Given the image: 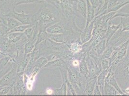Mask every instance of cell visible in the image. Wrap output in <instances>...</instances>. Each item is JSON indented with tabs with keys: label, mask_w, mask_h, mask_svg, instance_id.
<instances>
[{
	"label": "cell",
	"mask_w": 129,
	"mask_h": 96,
	"mask_svg": "<svg viewBox=\"0 0 129 96\" xmlns=\"http://www.w3.org/2000/svg\"><path fill=\"white\" fill-rule=\"evenodd\" d=\"M114 76L120 87L124 89L129 86V58L127 56L118 64L114 71Z\"/></svg>",
	"instance_id": "obj_1"
},
{
	"label": "cell",
	"mask_w": 129,
	"mask_h": 96,
	"mask_svg": "<svg viewBox=\"0 0 129 96\" xmlns=\"http://www.w3.org/2000/svg\"><path fill=\"white\" fill-rule=\"evenodd\" d=\"M35 16V18L44 25L49 23L51 26L59 21L54 16V13L47 8L40 9Z\"/></svg>",
	"instance_id": "obj_2"
},
{
	"label": "cell",
	"mask_w": 129,
	"mask_h": 96,
	"mask_svg": "<svg viewBox=\"0 0 129 96\" xmlns=\"http://www.w3.org/2000/svg\"><path fill=\"white\" fill-rule=\"evenodd\" d=\"M129 38V31H121V26L120 28L111 38L108 43V46H111L115 47H118L124 42Z\"/></svg>",
	"instance_id": "obj_3"
},
{
	"label": "cell",
	"mask_w": 129,
	"mask_h": 96,
	"mask_svg": "<svg viewBox=\"0 0 129 96\" xmlns=\"http://www.w3.org/2000/svg\"><path fill=\"white\" fill-rule=\"evenodd\" d=\"M85 61L89 72L88 78H96L98 75L101 72L102 70L98 67L96 62L88 55V54L86 55Z\"/></svg>",
	"instance_id": "obj_4"
},
{
	"label": "cell",
	"mask_w": 129,
	"mask_h": 96,
	"mask_svg": "<svg viewBox=\"0 0 129 96\" xmlns=\"http://www.w3.org/2000/svg\"><path fill=\"white\" fill-rule=\"evenodd\" d=\"M128 4L129 0H110L108 4V9L104 15L111 12H117Z\"/></svg>",
	"instance_id": "obj_5"
},
{
	"label": "cell",
	"mask_w": 129,
	"mask_h": 96,
	"mask_svg": "<svg viewBox=\"0 0 129 96\" xmlns=\"http://www.w3.org/2000/svg\"><path fill=\"white\" fill-rule=\"evenodd\" d=\"M7 16H10L16 19L18 21L21 22L23 25L31 24V16L25 14L24 12L19 13L15 11H13V12L9 14Z\"/></svg>",
	"instance_id": "obj_6"
},
{
	"label": "cell",
	"mask_w": 129,
	"mask_h": 96,
	"mask_svg": "<svg viewBox=\"0 0 129 96\" xmlns=\"http://www.w3.org/2000/svg\"><path fill=\"white\" fill-rule=\"evenodd\" d=\"M67 30H71L74 29L67 28L66 27H64V25L62 23V22L59 21L47 27L46 31L49 34H59L64 33Z\"/></svg>",
	"instance_id": "obj_7"
},
{
	"label": "cell",
	"mask_w": 129,
	"mask_h": 96,
	"mask_svg": "<svg viewBox=\"0 0 129 96\" xmlns=\"http://www.w3.org/2000/svg\"><path fill=\"white\" fill-rule=\"evenodd\" d=\"M93 20L89 24L88 27H84L80 34V39L82 44L88 41L92 37V32L93 29Z\"/></svg>",
	"instance_id": "obj_8"
},
{
	"label": "cell",
	"mask_w": 129,
	"mask_h": 96,
	"mask_svg": "<svg viewBox=\"0 0 129 96\" xmlns=\"http://www.w3.org/2000/svg\"><path fill=\"white\" fill-rule=\"evenodd\" d=\"M113 20H110L108 23V29L106 32L105 39L107 41V45L108 46V43L109 41L111 38L113 37V35L118 31V29L121 27V25L119 23L118 25H116L112 23Z\"/></svg>",
	"instance_id": "obj_9"
},
{
	"label": "cell",
	"mask_w": 129,
	"mask_h": 96,
	"mask_svg": "<svg viewBox=\"0 0 129 96\" xmlns=\"http://www.w3.org/2000/svg\"><path fill=\"white\" fill-rule=\"evenodd\" d=\"M96 82L97 77L94 78H87L86 80L85 86L83 92V95L88 96L93 95Z\"/></svg>",
	"instance_id": "obj_10"
},
{
	"label": "cell",
	"mask_w": 129,
	"mask_h": 96,
	"mask_svg": "<svg viewBox=\"0 0 129 96\" xmlns=\"http://www.w3.org/2000/svg\"><path fill=\"white\" fill-rule=\"evenodd\" d=\"M16 72L14 68L6 75H5L0 80V86H4L8 85H11V83H12L14 78L15 77Z\"/></svg>",
	"instance_id": "obj_11"
},
{
	"label": "cell",
	"mask_w": 129,
	"mask_h": 96,
	"mask_svg": "<svg viewBox=\"0 0 129 96\" xmlns=\"http://www.w3.org/2000/svg\"><path fill=\"white\" fill-rule=\"evenodd\" d=\"M76 11L80 16H82L86 20L87 10L86 0H77Z\"/></svg>",
	"instance_id": "obj_12"
},
{
	"label": "cell",
	"mask_w": 129,
	"mask_h": 96,
	"mask_svg": "<svg viewBox=\"0 0 129 96\" xmlns=\"http://www.w3.org/2000/svg\"><path fill=\"white\" fill-rule=\"evenodd\" d=\"M108 71H109V68L105 71H101V72L97 77V84L99 86L102 95H104L105 80L107 75H108Z\"/></svg>",
	"instance_id": "obj_13"
},
{
	"label": "cell",
	"mask_w": 129,
	"mask_h": 96,
	"mask_svg": "<svg viewBox=\"0 0 129 96\" xmlns=\"http://www.w3.org/2000/svg\"><path fill=\"white\" fill-rule=\"evenodd\" d=\"M48 37L50 40H52L55 42L59 43H67L68 38L67 36L64 33L59 34H49L48 33Z\"/></svg>",
	"instance_id": "obj_14"
},
{
	"label": "cell",
	"mask_w": 129,
	"mask_h": 96,
	"mask_svg": "<svg viewBox=\"0 0 129 96\" xmlns=\"http://www.w3.org/2000/svg\"><path fill=\"white\" fill-rule=\"evenodd\" d=\"M87 5V15L86 18V25L85 27H87L89 24L91 22L95 17V11L91 6V4L89 0H86Z\"/></svg>",
	"instance_id": "obj_15"
},
{
	"label": "cell",
	"mask_w": 129,
	"mask_h": 96,
	"mask_svg": "<svg viewBox=\"0 0 129 96\" xmlns=\"http://www.w3.org/2000/svg\"><path fill=\"white\" fill-rule=\"evenodd\" d=\"M67 67V64H66L64 60L62 59H56L53 60L48 62L43 68L47 67Z\"/></svg>",
	"instance_id": "obj_16"
},
{
	"label": "cell",
	"mask_w": 129,
	"mask_h": 96,
	"mask_svg": "<svg viewBox=\"0 0 129 96\" xmlns=\"http://www.w3.org/2000/svg\"><path fill=\"white\" fill-rule=\"evenodd\" d=\"M104 95H120L119 93L113 86L111 85L108 81L105 80Z\"/></svg>",
	"instance_id": "obj_17"
},
{
	"label": "cell",
	"mask_w": 129,
	"mask_h": 96,
	"mask_svg": "<svg viewBox=\"0 0 129 96\" xmlns=\"http://www.w3.org/2000/svg\"><path fill=\"white\" fill-rule=\"evenodd\" d=\"M30 54L25 55L24 58L22 60L21 62L20 63V64H19L16 70V72L18 75L19 74V75H21L23 73V72L27 68V66L29 61Z\"/></svg>",
	"instance_id": "obj_18"
},
{
	"label": "cell",
	"mask_w": 129,
	"mask_h": 96,
	"mask_svg": "<svg viewBox=\"0 0 129 96\" xmlns=\"http://www.w3.org/2000/svg\"><path fill=\"white\" fill-rule=\"evenodd\" d=\"M6 21L7 23V33L15 27L23 25L21 22L18 21L16 19L10 16H7Z\"/></svg>",
	"instance_id": "obj_19"
},
{
	"label": "cell",
	"mask_w": 129,
	"mask_h": 96,
	"mask_svg": "<svg viewBox=\"0 0 129 96\" xmlns=\"http://www.w3.org/2000/svg\"><path fill=\"white\" fill-rule=\"evenodd\" d=\"M107 47V41L105 38L103 39L99 43H98L94 47H93V49L98 55L99 56L101 57L103 54L106 49Z\"/></svg>",
	"instance_id": "obj_20"
},
{
	"label": "cell",
	"mask_w": 129,
	"mask_h": 96,
	"mask_svg": "<svg viewBox=\"0 0 129 96\" xmlns=\"http://www.w3.org/2000/svg\"><path fill=\"white\" fill-rule=\"evenodd\" d=\"M79 70H80V72L86 78V79L88 78L89 72H88V69L87 63L85 61V57L84 58H83L80 60Z\"/></svg>",
	"instance_id": "obj_21"
},
{
	"label": "cell",
	"mask_w": 129,
	"mask_h": 96,
	"mask_svg": "<svg viewBox=\"0 0 129 96\" xmlns=\"http://www.w3.org/2000/svg\"><path fill=\"white\" fill-rule=\"evenodd\" d=\"M23 33L29 40L34 41L35 37H36V34L38 33H36V27L34 25L27 28Z\"/></svg>",
	"instance_id": "obj_22"
},
{
	"label": "cell",
	"mask_w": 129,
	"mask_h": 96,
	"mask_svg": "<svg viewBox=\"0 0 129 96\" xmlns=\"http://www.w3.org/2000/svg\"><path fill=\"white\" fill-rule=\"evenodd\" d=\"M47 37H48V33L46 31V29H44L41 28L40 31L37 34L36 41L35 43V46L45 40Z\"/></svg>",
	"instance_id": "obj_23"
},
{
	"label": "cell",
	"mask_w": 129,
	"mask_h": 96,
	"mask_svg": "<svg viewBox=\"0 0 129 96\" xmlns=\"http://www.w3.org/2000/svg\"><path fill=\"white\" fill-rule=\"evenodd\" d=\"M35 43L34 42L33 40H29V41L26 44L24 48V56L32 53L34 50V48L35 46Z\"/></svg>",
	"instance_id": "obj_24"
},
{
	"label": "cell",
	"mask_w": 129,
	"mask_h": 96,
	"mask_svg": "<svg viewBox=\"0 0 129 96\" xmlns=\"http://www.w3.org/2000/svg\"><path fill=\"white\" fill-rule=\"evenodd\" d=\"M67 85L65 82H63L61 87L59 89H54V94L56 95H67Z\"/></svg>",
	"instance_id": "obj_25"
},
{
	"label": "cell",
	"mask_w": 129,
	"mask_h": 96,
	"mask_svg": "<svg viewBox=\"0 0 129 96\" xmlns=\"http://www.w3.org/2000/svg\"><path fill=\"white\" fill-rule=\"evenodd\" d=\"M48 62V59L45 57H41L37 59L34 64V66L37 67L39 68H43V67L47 64Z\"/></svg>",
	"instance_id": "obj_26"
},
{
	"label": "cell",
	"mask_w": 129,
	"mask_h": 96,
	"mask_svg": "<svg viewBox=\"0 0 129 96\" xmlns=\"http://www.w3.org/2000/svg\"><path fill=\"white\" fill-rule=\"evenodd\" d=\"M34 26L33 24H29V25H22L19 26L18 27H16L14 28L11 29L8 33H11V32H20V33H23L24 31L29 27H32Z\"/></svg>",
	"instance_id": "obj_27"
},
{
	"label": "cell",
	"mask_w": 129,
	"mask_h": 96,
	"mask_svg": "<svg viewBox=\"0 0 129 96\" xmlns=\"http://www.w3.org/2000/svg\"><path fill=\"white\" fill-rule=\"evenodd\" d=\"M114 48L115 47L108 46L103 54L101 56V60L103 59H109L111 55V54L114 50Z\"/></svg>",
	"instance_id": "obj_28"
},
{
	"label": "cell",
	"mask_w": 129,
	"mask_h": 96,
	"mask_svg": "<svg viewBox=\"0 0 129 96\" xmlns=\"http://www.w3.org/2000/svg\"><path fill=\"white\" fill-rule=\"evenodd\" d=\"M43 3L40 0H15L14 1V5L15 6H17L19 5L25 4H29L32 3Z\"/></svg>",
	"instance_id": "obj_29"
},
{
	"label": "cell",
	"mask_w": 129,
	"mask_h": 96,
	"mask_svg": "<svg viewBox=\"0 0 129 96\" xmlns=\"http://www.w3.org/2000/svg\"><path fill=\"white\" fill-rule=\"evenodd\" d=\"M11 45L12 44L9 43L7 39V41L5 40L0 42V49L3 51H8L10 49Z\"/></svg>",
	"instance_id": "obj_30"
},
{
	"label": "cell",
	"mask_w": 129,
	"mask_h": 96,
	"mask_svg": "<svg viewBox=\"0 0 129 96\" xmlns=\"http://www.w3.org/2000/svg\"><path fill=\"white\" fill-rule=\"evenodd\" d=\"M102 71L108 69L109 67V60L108 59H103L101 61Z\"/></svg>",
	"instance_id": "obj_31"
},
{
	"label": "cell",
	"mask_w": 129,
	"mask_h": 96,
	"mask_svg": "<svg viewBox=\"0 0 129 96\" xmlns=\"http://www.w3.org/2000/svg\"><path fill=\"white\" fill-rule=\"evenodd\" d=\"M10 56H6L0 60V69L4 68L10 60Z\"/></svg>",
	"instance_id": "obj_32"
},
{
	"label": "cell",
	"mask_w": 129,
	"mask_h": 96,
	"mask_svg": "<svg viewBox=\"0 0 129 96\" xmlns=\"http://www.w3.org/2000/svg\"><path fill=\"white\" fill-rule=\"evenodd\" d=\"M66 83H67L68 90L69 91V92H70V94L71 95H77V94L73 86L71 84V83L69 81V80H68L67 81Z\"/></svg>",
	"instance_id": "obj_33"
},
{
	"label": "cell",
	"mask_w": 129,
	"mask_h": 96,
	"mask_svg": "<svg viewBox=\"0 0 129 96\" xmlns=\"http://www.w3.org/2000/svg\"><path fill=\"white\" fill-rule=\"evenodd\" d=\"M10 86H4L3 87H0V95H5L7 94L10 90Z\"/></svg>",
	"instance_id": "obj_34"
},
{
	"label": "cell",
	"mask_w": 129,
	"mask_h": 96,
	"mask_svg": "<svg viewBox=\"0 0 129 96\" xmlns=\"http://www.w3.org/2000/svg\"><path fill=\"white\" fill-rule=\"evenodd\" d=\"M118 11L129 15V4L126 5V6H124L123 7H122L120 10Z\"/></svg>",
	"instance_id": "obj_35"
},
{
	"label": "cell",
	"mask_w": 129,
	"mask_h": 96,
	"mask_svg": "<svg viewBox=\"0 0 129 96\" xmlns=\"http://www.w3.org/2000/svg\"><path fill=\"white\" fill-rule=\"evenodd\" d=\"M93 95H94V96H96V95H98V96H101V95H102L101 92V91L100 90L99 86L97 84V83L96 84L95 86L94 91H93Z\"/></svg>",
	"instance_id": "obj_36"
},
{
	"label": "cell",
	"mask_w": 129,
	"mask_h": 96,
	"mask_svg": "<svg viewBox=\"0 0 129 96\" xmlns=\"http://www.w3.org/2000/svg\"><path fill=\"white\" fill-rule=\"evenodd\" d=\"M47 93L48 94H50V95H51L53 93V91L52 90V89H48L47 90Z\"/></svg>",
	"instance_id": "obj_37"
}]
</instances>
